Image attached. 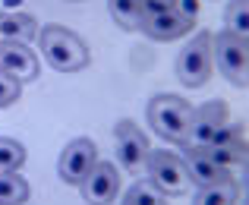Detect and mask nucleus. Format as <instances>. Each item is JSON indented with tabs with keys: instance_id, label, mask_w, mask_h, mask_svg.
Instances as JSON below:
<instances>
[{
	"instance_id": "obj_1",
	"label": "nucleus",
	"mask_w": 249,
	"mask_h": 205,
	"mask_svg": "<svg viewBox=\"0 0 249 205\" xmlns=\"http://www.w3.org/2000/svg\"><path fill=\"white\" fill-rule=\"evenodd\" d=\"M38 44H41L44 60L60 73H76L82 67H89V48L76 32H70L67 25H44L38 29Z\"/></svg>"
},
{
	"instance_id": "obj_2",
	"label": "nucleus",
	"mask_w": 249,
	"mask_h": 205,
	"mask_svg": "<svg viewBox=\"0 0 249 205\" xmlns=\"http://www.w3.org/2000/svg\"><path fill=\"white\" fill-rule=\"evenodd\" d=\"M174 73L186 89H202L212 79V35L205 29H199L183 44V51L177 54Z\"/></svg>"
},
{
	"instance_id": "obj_3",
	"label": "nucleus",
	"mask_w": 249,
	"mask_h": 205,
	"mask_svg": "<svg viewBox=\"0 0 249 205\" xmlns=\"http://www.w3.org/2000/svg\"><path fill=\"white\" fill-rule=\"evenodd\" d=\"M145 114H148L152 130L164 139V142L180 145V139L189 127V117H193V104H189L186 98H177V95H155L152 101H148Z\"/></svg>"
},
{
	"instance_id": "obj_4",
	"label": "nucleus",
	"mask_w": 249,
	"mask_h": 205,
	"mask_svg": "<svg viewBox=\"0 0 249 205\" xmlns=\"http://www.w3.org/2000/svg\"><path fill=\"white\" fill-rule=\"evenodd\" d=\"M246 54H249L246 35H237V32L224 29L212 38V57L218 60L221 76L231 85H237V89L246 85Z\"/></svg>"
},
{
	"instance_id": "obj_5",
	"label": "nucleus",
	"mask_w": 249,
	"mask_h": 205,
	"mask_svg": "<svg viewBox=\"0 0 249 205\" xmlns=\"http://www.w3.org/2000/svg\"><path fill=\"white\" fill-rule=\"evenodd\" d=\"M224 123H227V104L218 101V98L205 101L202 108H193L189 127H186V133H183V139H180V149L202 151L208 142H212V136L224 127Z\"/></svg>"
},
{
	"instance_id": "obj_6",
	"label": "nucleus",
	"mask_w": 249,
	"mask_h": 205,
	"mask_svg": "<svg viewBox=\"0 0 249 205\" xmlns=\"http://www.w3.org/2000/svg\"><path fill=\"white\" fill-rule=\"evenodd\" d=\"M148 180L161 189L164 196H183L189 189V177H186V168H183L180 155L167 149H152L148 151Z\"/></svg>"
},
{
	"instance_id": "obj_7",
	"label": "nucleus",
	"mask_w": 249,
	"mask_h": 205,
	"mask_svg": "<svg viewBox=\"0 0 249 205\" xmlns=\"http://www.w3.org/2000/svg\"><path fill=\"white\" fill-rule=\"evenodd\" d=\"M79 189L89 205H110L117 199V193H120V170L110 161H95L91 170L82 177Z\"/></svg>"
},
{
	"instance_id": "obj_8",
	"label": "nucleus",
	"mask_w": 249,
	"mask_h": 205,
	"mask_svg": "<svg viewBox=\"0 0 249 205\" xmlns=\"http://www.w3.org/2000/svg\"><path fill=\"white\" fill-rule=\"evenodd\" d=\"M202 151H205L214 164H221V168H227V170L237 168V164H243V158H246L243 123H224Z\"/></svg>"
},
{
	"instance_id": "obj_9",
	"label": "nucleus",
	"mask_w": 249,
	"mask_h": 205,
	"mask_svg": "<svg viewBox=\"0 0 249 205\" xmlns=\"http://www.w3.org/2000/svg\"><path fill=\"white\" fill-rule=\"evenodd\" d=\"M114 136H117V155H120L123 168H126L129 174H139L148 161V151H152L148 136L142 133L133 120H120L117 130H114Z\"/></svg>"
},
{
	"instance_id": "obj_10",
	"label": "nucleus",
	"mask_w": 249,
	"mask_h": 205,
	"mask_svg": "<svg viewBox=\"0 0 249 205\" xmlns=\"http://www.w3.org/2000/svg\"><path fill=\"white\" fill-rule=\"evenodd\" d=\"M196 29V16L186 10H167V13H155V16H142L139 29L142 35H148L152 41H174V38L186 35V32Z\"/></svg>"
},
{
	"instance_id": "obj_11",
	"label": "nucleus",
	"mask_w": 249,
	"mask_h": 205,
	"mask_svg": "<svg viewBox=\"0 0 249 205\" xmlns=\"http://www.w3.org/2000/svg\"><path fill=\"white\" fill-rule=\"evenodd\" d=\"M98 161V149L91 139H73L67 149L60 151V161H57V174L63 183H82V177L91 170V164Z\"/></svg>"
},
{
	"instance_id": "obj_12",
	"label": "nucleus",
	"mask_w": 249,
	"mask_h": 205,
	"mask_svg": "<svg viewBox=\"0 0 249 205\" xmlns=\"http://www.w3.org/2000/svg\"><path fill=\"white\" fill-rule=\"evenodd\" d=\"M0 73L16 82H32L38 79V57L32 54L29 44L0 41Z\"/></svg>"
},
{
	"instance_id": "obj_13",
	"label": "nucleus",
	"mask_w": 249,
	"mask_h": 205,
	"mask_svg": "<svg viewBox=\"0 0 249 205\" xmlns=\"http://www.w3.org/2000/svg\"><path fill=\"white\" fill-rule=\"evenodd\" d=\"M183 168H186V177L189 183H196V186H212V183H224V180H233L231 170L221 168V164H214L212 158L205 155V151H196V149H183L180 155Z\"/></svg>"
},
{
	"instance_id": "obj_14",
	"label": "nucleus",
	"mask_w": 249,
	"mask_h": 205,
	"mask_svg": "<svg viewBox=\"0 0 249 205\" xmlns=\"http://www.w3.org/2000/svg\"><path fill=\"white\" fill-rule=\"evenodd\" d=\"M38 19L29 13H0V41L29 44L32 38H38Z\"/></svg>"
},
{
	"instance_id": "obj_15",
	"label": "nucleus",
	"mask_w": 249,
	"mask_h": 205,
	"mask_svg": "<svg viewBox=\"0 0 249 205\" xmlns=\"http://www.w3.org/2000/svg\"><path fill=\"white\" fill-rule=\"evenodd\" d=\"M29 196V180L19 177V170H0V205H25Z\"/></svg>"
},
{
	"instance_id": "obj_16",
	"label": "nucleus",
	"mask_w": 249,
	"mask_h": 205,
	"mask_svg": "<svg viewBox=\"0 0 249 205\" xmlns=\"http://www.w3.org/2000/svg\"><path fill=\"white\" fill-rule=\"evenodd\" d=\"M240 202V186L237 180H224V183H212V186H202L196 193L193 205H237Z\"/></svg>"
},
{
	"instance_id": "obj_17",
	"label": "nucleus",
	"mask_w": 249,
	"mask_h": 205,
	"mask_svg": "<svg viewBox=\"0 0 249 205\" xmlns=\"http://www.w3.org/2000/svg\"><path fill=\"white\" fill-rule=\"evenodd\" d=\"M107 10L114 22L126 32H136L142 22V0H107Z\"/></svg>"
},
{
	"instance_id": "obj_18",
	"label": "nucleus",
	"mask_w": 249,
	"mask_h": 205,
	"mask_svg": "<svg viewBox=\"0 0 249 205\" xmlns=\"http://www.w3.org/2000/svg\"><path fill=\"white\" fill-rule=\"evenodd\" d=\"M123 205H167V196L161 193L152 180H136L133 186L126 189Z\"/></svg>"
},
{
	"instance_id": "obj_19",
	"label": "nucleus",
	"mask_w": 249,
	"mask_h": 205,
	"mask_svg": "<svg viewBox=\"0 0 249 205\" xmlns=\"http://www.w3.org/2000/svg\"><path fill=\"white\" fill-rule=\"evenodd\" d=\"M25 164V145L0 136V170H19Z\"/></svg>"
},
{
	"instance_id": "obj_20",
	"label": "nucleus",
	"mask_w": 249,
	"mask_h": 205,
	"mask_svg": "<svg viewBox=\"0 0 249 205\" xmlns=\"http://www.w3.org/2000/svg\"><path fill=\"white\" fill-rule=\"evenodd\" d=\"M224 22H227V32L246 35V0H227V6H224Z\"/></svg>"
},
{
	"instance_id": "obj_21",
	"label": "nucleus",
	"mask_w": 249,
	"mask_h": 205,
	"mask_svg": "<svg viewBox=\"0 0 249 205\" xmlns=\"http://www.w3.org/2000/svg\"><path fill=\"white\" fill-rule=\"evenodd\" d=\"M19 92H22V82H16V79H10V76L0 73V108H10V104L19 98Z\"/></svg>"
},
{
	"instance_id": "obj_22",
	"label": "nucleus",
	"mask_w": 249,
	"mask_h": 205,
	"mask_svg": "<svg viewBox=\"0 0 249 205\" xmlns=\"http://www.w3.org/2000/svg\"><path fill=\"white\" fill-rule=\"evenodd\" d=\"M177 10V0H142V16H155V13Z\"/></svg>"
}]
</instances>
